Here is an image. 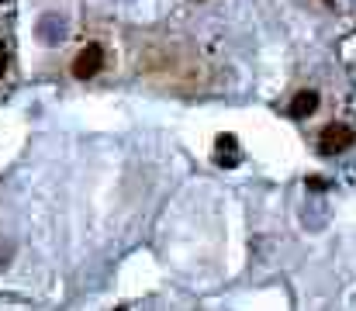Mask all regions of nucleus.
I'll list each match as a JSON object with an SVG mask.
<instances>
[{"mask_svg": "<svg viewBox=\"0 0 356 311\" xmlns=\"http://www.w3.org/2000/svg\"><path fill=\"white\" fill-rule=\"evenodd\" d=\"M3 70H7V52H3V45H0V77H3Z\"/></svg>", "mask_w": 356, "mask_h": 311, "instance_id": "obj_6", "label": "nucleus"}, {"mask_svg": "<svg viewBox=\"0 0 356 311\" xmlns=\"http://www.w3.org/2000/svg\"><path fill=\"white\" fill-rule=\"evenodd\" d=\"M353 142H356V131L350 128V125H343V121H332V125H325V128H322V135H318V149H322L325 156L346 152Z\"/></svg>", "mask_w": 356, "mask_h": 311, "instance_id": "obj_1", "label": "nucleus"}, {"mask_svg": "<svg viewBox=\"0 0 356 311\" xmlns=\"http://www.w3.org/2000/svg\"><path fill=\"white\" fill-rule=\"evenodd\" d=\"M308 187H315V191H322V187H325V180H322V177H312V180H308Z\"/></svg>", "mask_w": 356, "mask_h": 311, "instance_id": "obj_5", "label": "nucleus"}, {"mask_svg": "<svg viewBox=\"0 0 356 311\" xmlns=\"http://www.w3.org/2000/svg\"><path fill=\"white\" fill-rule=\"evenodd\" d=\"M315 107H318V94H315V90H301V94H294V101H291V114H294V118H308Z\"/></svg>", "mask_w": 356, "mask_h": 311, "instance_id": "obj_3", "label": "nucleus"}, {"mask_svg": "<svg viewBox=\"0 0 356 311\" xmlns=\"http://www.w3.org/2000/svg\"><path fill=\"white\" fill-rule=\"evenodd\" d=\"M0 3H3V0H0Z\"/></svg>", "mask_w": 356, "mask_h": 311, "instance_id": "obj_8", "label": "nucleus"}, {"mask_svg": "<svg viewBox=\"0 0 356 311\" xmlns=\"http://www.w3.org/2000/svg\"><path fill=\"white\" fill-rule=\"evenodd\" d=\"M218 163H222V166H236L238 163L236 138H232V135H222V138H218Z\"/></svg>", "mask_w": 356, "mask_h": 311, "instance_id": "obj_4", "label": "nucleus"}, {"mask_svg": "<svg viewBox=\"0 0 356 311\" xmlns=\"http://www.w3.org/2000/svg\"><path fill=\"white\" fill-rule=\"evenodd\" d=\"M104 70V49L101 45H87V49H80L76 52V59H73V77L76 80H90V77H97Z\"/></svg>", "mask_w": 356, "mask_h": 311, "instance_id": "obj_2", "label": "nucleus"}, {"mask_svg": "<svg viewBox=\"0 0 356 311\" xmlns=\"http://www.w3.org/2000/svg\"><path fill=\"white\" fill-rule=\"evenodd\" d=\"M115 311H124V308H115Z\"/></svg>", "mask_w": 356, "mask_h": 311, "instance_id": "obj_7", "label": "nucleus"}]
</instances>
